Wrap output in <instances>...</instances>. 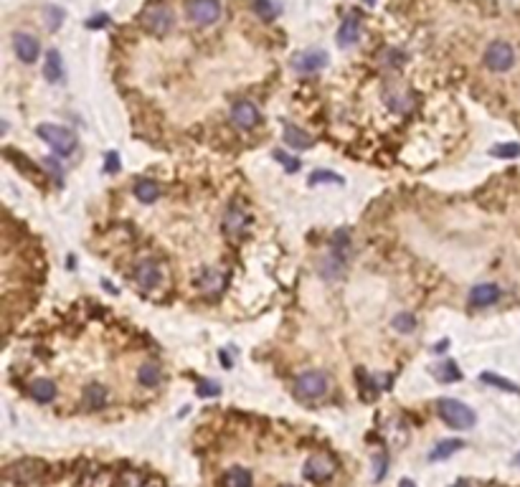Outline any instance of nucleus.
<instances>
[{
  "instance_id": "1",
  "label": "nucleus",
  "mask_w": 520,
  "mask_h": 487,
  "mask_svg": "<svg viewBox=\"0 0 520 487\" xmlns=\"http://www.w3.org/2000/svg\"><path fill=\"white\" fill-rule=\"evenodd\" d=\"M140 23H142V28L148 31V33H153V36H157V38L168 36L173 31L171 8L163 6V3H150V6L142 10Z\"/></svg>"
},
{
  "instance_id": "2",
  "label": "nucleus",
  "mask_w": 520,
  "mask_h": 487,
  "mask_svg": "<svg viewBox=\"0 0 520 487\" xmlns=\"http://www.w3.org/2000/svg\"><path fill=\"white\" fill-rule=\"evenodd\" d=\"M36 135L41 140L59 155H71L76 150V135L67 127H59V125H38L36 127Z\"/></svg>"
},
{
  "instance_id": "3",
  "label": "nucleus",
  "mask_w": 520,
  "mask_h": 487,
  "mask_svg": "<svg viewBox=\"0 0 520 487\" xmlns=\"http://www.w3.org/2000/svg\"><path fill=\"white\" fill-rule=\"evenodd\" d=\"M437 411H439V416H442V421H447V427H452V429H469V427H475V421H477L475 411L457 399H442L437 404Z\"/></svg>"
},
{
  "instance_id": "4",
  "label": "nucleus",
  "mask_w": 520,
  "mask_h": 487,
  "mask_svg": "<svg viewBox=\"0 0 520 487\" xmlns=\"http://www.w3.org/2000/svg\"><path fill=\"white\" fill-rule=\"evenodd\" d=\"M327 391H330V378H327L325 373H320V370L300 373L297 381H295V393H297V399H302V401L322 399Z\"/></svg>"
},
{
  "instance_id": "5",
  "label": "nucleus",
  "mask_w": 520,
  "mask_h": 487,
  "mask_svg": "<svg viewBox=\"0 0 520 487\" xmlns=\"http://www.w3.org/2000/svg\"><path fill=\"white\" fill-rule=\"evenodd\" d=\"M485 67L495 71V74H503V71H510L515 64V49L508 41H492L487 49H485Z\"/></svg>"
},
{
  "instance_id": "6",
  "label": "nucleus",
  "mask_w": 520,
  "mask_h": 487,
  "mask_svg": "<svg viewBox=\"0 0 520 487\" xmlns=\"http://www.w3.org/2000/svg\"><path fill=\"white\" fill-rule=\"evenodd\" d=\"M44 462H38V459H21V462L6 467V482L8 485L10 482L13 485H31L44 475Z\"/></svg>"
},
{
  "instance_id": "7",
  "label": "nucleus",
  "mask_w": 520,
  "mask_h": 487,
  "mask_svg": "<svg viewBox=\"0 0 520 487\" xmlns=\"http://www.w3.org/2000/svg\"><path fill=\"white\" fill-rule=\"evenodd\" d=\"M188 18L196 26L208 28L221 18V3L218 0H188Z\"/></svg>"
},
{
  "instance_id": "8",
  "label": "nucleus",
  "mask_w": 520,
  "mask_h": 487,
  "mask_svg": "<svg viewBox=\"0 0 520 487\" xmlns=\"http://www.w3.org/2000/svg\"><path fill=\"white\" fill-rule=\"evenodd\" d=\"M335 472V462L325 454H315L305 462L302 467V477L310 482H325L327 477H333Z\"/></svg>"
},
{
  "instance_id": "9",
  "label": "nucleus",
  "mask_w": 520,
  "mask_h": 487,
  "mask_svg": "<svg viewBox=\"0 0 520 487\" xmlns=\"http://www.w3.org/2000/svg\"><path fill=\"white\" fill-rule=\"evenodd\" d=\"M231 122H234L239 130H254V127L261 122L259 110H257L252 102L241 99V102H236L231 107Z\"/></svg>"
},
{
  "instance_id": "10",
  "label": "nucleus",
  "mask_w": 520,
  "mask_h": 487,
  "mask_svg": "<svg viewBox=\"0 0 520 487\" xmlns=\"http://www.w3.org/2000/svg\"><path fill=\"white\" fill-rule=\"evenodd\" d=\"M500 300V287L492 282H480L469 289V305L472 307H490Z\"/></svg>"
},
{
  "instance_id": "11",
  "label": "nucleus",
  "mask_w": 520,
  "mask_h": 487,
  "mask_svg": "<svg viewBox=\"0 0 520 487\" xmlns=\"http://www.w3.org/2000/svg\"><path fill=\"white\" fill-rule=\"evenodd\" d=\"M13 49H15V56L23 61V64H33L41 53V46L38 41L31 33H15L13 38Z\"/></svg>"
},
{
  "instance_id": "12",
  "label": "nucleus",
  "mask_w": 520,
  "mask_h": 487,
  "mask_svg": "<svg viewBox=\"0 0 520 487\" xmlns=\"http://www.w3.org/2000/svg\"><path fill=\"white\" fill-rule=\"evenodd\" d=\"M135 280L142 289H155L160 282H163V274H160V266L155 262H142L137 269H135Z\"/></svg>"
},
{
  "instance_id": "13",
  "label": "nucleus",
  "mask_w": 520,
  "mask_h": 487,
  "mask_svg": "<svg viewBox=\"0 0 520 487\" xmlns=\"http://www.w3.org/2000/svg\"><path fill=\"white\" fill-rule=\"evenodd\" d=\"M325 64H327V53L318 51V49H312V51H305L302 56H297V61H295V69H297V71H302V74H312V71L322 69Z\"/></svg>"
},
{
  "instance_id": "14",
  "label": "nucleus",
  "mask_w": 520,
  "mask_h": 487,
  "mask_svg": "<svg viewBox=\"0 0 520 487\" xmlns=\"http://www.w3.org/2000/svg\"><path fill=\"white\" fill-rule=\"evenodd\" d=\"M282 135H284V142L290 145V148H297V150H305V148H312V137L305 133V130H300L297 125H292V122H284L282 125Z\"/></svg>"
},
{
  "instance_id": "15",
  "label": "nucleus",
  "mask_w": 520,
  "mask_h": 487,
  "mask_svg": "<svg viewBox=\"0 0 520 487\" xmlns=\"http://www.w3.org/2000/svg\"><path fill=\"white\" fill-rule=\"evenodd\" d=\"M28 391H31V396H33V401H38V404H51V401L56 399V386H53V381H49V378L33 381Z\"/></svg>"
},
{
  "instance_id": "16",
  "label": "nucleus",
  "mask_w": 520,
  "mask_h": 487,
  "mask_svg": "<svg viewBox=\"0 0 520 487\" xmlns=\"http://www.w3.org/2000/svg\"><path fill=\"white\" fill-rule=\"evenodd\" d=\"M223 226H226V231L229 234H239V231H244L246 226V211L239 203H231L229 211H226V219H223Z\"/></svg>"
},
{
  "instance_id": "17",
  "label": "nucleus",
  "mask_w": 520,
  "mask_h": 487,
  "mask_svg": "<svg viewBox=\"0 0 520 487\" xmlns=\"http://www.w3.org/2000/svg\"><path fill=\"white\" fill-rule=\"evenodd\" d=\"M44 76H46V81H51V84H59V81L64 79V67H61L59 51H49V53H46Z\"/></svg>"
},
{
  "instance_id": "18",
  "label": "nucleus",
  "mask_w": 520,
  "mask_h": 487,
  "mask_svg": "<svg viewBox=\"0 0 520 487\" xmlns=\"http://www.w3.org/2000/svg\"><path fill=\"white\" fill-rule=\"evenodd\" d=\"M135 198L140 203H155L160 198V185L155 180H137L135 185Z\"/></svg>"
},
{
  "instance_id": "19",
  "label": "nucleus",
  "mask_w": 520,
  "mask_h": 487,
  "mask_svg": "<svg viewBox=\"0 0 520 487\" xmlns=\"http://www.w3.org/2000/svg\"><path fill=\"white\" fill-rule=\"evenodd\" d=\"M358 38H361V23H358V18H345L340 31H338V41H340V46H353Z\"/></svg>"
},
{
  "instance_id": "20",
  "label": "nucleus",
  "mask_w": 520,
  "mask_h": 487,
  "mask_svg": "<svg viewBox=\"0 0 520 487\" xmlns=\"http://www.w3.org/2000/svg\"><path fill=\"white\" fill-rule=\"evenodd\" d=\"M160 378H163V370H160L157 363H142L140 370H137V381L142 386H148V388H155L160 384Z\"/></svg>"
},
{
  "instance_id": "21",
  "label": "nucleus",
  "mask_w": 520,
  "mask_h": 487,
  "mask_svg": "<svg viewBox=\"0 0 520 487\" xmlns=\"http://www.w3.org/2000/svg\"><path fill=\"white\" fill-rule=\"evenodd\" d=\"M223 487H252V472L244 467H231L223 475Z\"/></svg>"
},
{
  "instance_id": "22",
  "label": "nucleus",
  "mask_w": 520,
  "mask_h": 487,
  "mask_svg": "<svg viewBox=\"0 0 520 487\" xmlns=\"http://www.w3.org/2000/svg\"><path fill=\"white\" fill-rule=\"evenodd\" d=\"M465 444L460 442V439H447V442L437 444L434 450L429 452V459L431 462H439V459H447L449 454H454V452H460Z\"/></svg>"
},
{
  "instance_id": "23",
  "label": "nucleus",
  "mask_w": 520,
  "mask_h": 487,
  "mask_svg": "<svg viewBox=\"0 0 520 487\" xmlns=\"http://www.w3.org/2000/svg\"><path fill=\"white\" fill-rule=\"evenodd\" d=\"M84 401H87L89 409H99V406H104V401H107V388L99 384L87 386V388H84Z\"/></svg>"
},
{
  "instance_id": "24",
  "label": "nucleus",
  "mask_w": 520,
  "mask_h": 487,
  "mask_svg": "<svg viewBox=\"0 0 520 487\" xmlns=\"http://www.w3.org/2000/svg\"><path fill=\"white\" fill-rule=\"evenodd\" d=\"M480 381H483V384H492L495 388H500V391L520 393V388L513 384V381H508V378H500V376H495V373H483V376H480Z\"/></svg>"
},
{
  "instance_id": "25",
  "label": "nucleus",
  "mask_w": 520,
  "mask_h": 487,
  "mask_svg": "<svg viewBox=\"0 0 520 487\" xmlns=\"http://www.w3.org/2000/svg\"><path fill=\"white\" fill-rule=\"evenodd\" d=\"M254 13L259 15V18H264V21H272L279 10H277V6L272 0H254Z\"/></svg>"
},
{
  "instance_id": "26",
  "label": "nucleus",
  "mask_w": 520,
  "mask_h": 487,
  "mask_svg": "<svg viewBox=\"0 0 520 487\" xmlns=\"http://www.w3.org/2000/svg\"><path fill=\"white\" fill-rule=\"evenodd\" d=\"M223 284V277L218 272H206V277L201 280V289L203 292H208V295H214V292H218Z\"/></svg>"
},
{
  "instance_id": "27",
  "label": "nucleus",
  "mask_w": 520,
  "mask_h": 487,
  "mask_svg": "<svg viewBox=\"0 0 520 487\" xmlns=\"http://www.w3.org/2000/svg\"><path fill=\"white\" fill-rule=\"evenodd\" d=\"M391 325H394V330H399V332H414L416 330V320H414V315H409V312L396 315Z\"/></svg>"
},
{
  "instance_id": "28",
  "label": "nucleus",
  "mask_w": 520,
  "mask_h": 487,
  "mask_svg": "<svg viewBox=\"0 0 520 487\" xmlns=\"http://www.w3.org/2000/svg\"><path fill=\"white\" fill-rule=\"evenodd\" d=\"M381 59H383V67L396 69V67H401L404 61H406V56H404L399 49H386V51L381 53Z\"/></svg>"
},
{
  "instance_id": "29",
  "label": "nucleus",
  "mask_w": 520,
  "mask_h": 487,
  "mask_svg": "<svg viewBox=\"0 0 520 487\" xmlns=\"http://www.w3.org/2000/svg\"><path fill=\"white\" fill-rule=\"evenodd\" d=\"M320 180H330V183H335V185L345 183L340 176H335V173H330V170H315V173L310 176V183L315 185V183H320Z\"/></svg>"
},
{
  "instance_id": "30",
  "label": "nucleus",
  "mask_w": 520,
  "mask_h": 487,
  "mask_svg": "<svg viewBox=\"0 0 520 487\" xmlns=\"http://www.w3.org/2000/svg\"><path fill=\"white\" fill-rule=\"evenodd\" d=\"M437 378L439 381H457V378H460V370H457L454 363H444L442 368H437Z\"/></svg>"
},
{
  "instance_id": "31",
  "label": "nucleus",
  "mask_w": 520,
  "mask_h": 487,
  "mask_svg": "<svg viewBox=\"0 0 520 487\" xmlns=\"http://www.w3.org/2000/svg\"><path fill=\"white\" fill-rule=\"evenodd\" d=\"M114 487H142V480L137 472H125L122 477L117 480V485Z\"/></svg>"
},
{
  "instance_id": "32",
  "label": "nucleus",
  "mask_w": 520,
  "mask_h": 487,
  "mask_svg": "<svg viewBox=\"0 0 520 487\" xmlns=\"http://www.w3.org/2000/svg\"><path fill=\"white\" fill-rule=\"evenodd\" d=\"M492 155H498V157H518L520 155V145H500V148H492Z\"/></svg>"
},
{
  "instance_id": "33",
  "label": "nucleus",
  "mask_w": 520,
  "mask_h": 487,
  "mask_svg": "<svg viewBox=\"0 0 520 487\" xmlns=\"http://www.w3.org/2000/svg\"><path fill=\"white\" fill-rule=\"evenodd\" d=\"M275 157H277V160H279V162H282V165H284V168H287V170H290V173H295V170H300V160H297V157L284 155L282 150H277V153H275Z\"/></svg>"
},
{
  "instance_id": "34",
  "label": "nucleus",
  "mask_w": 520,
  "mask_h": 487,
  "mask_svg": "<svg viewBox=\"0 0 520 487\" xmlns=\"http://www.w3.org/2000/svg\"><path fill=\"white\" fill-rule=\"evenodd\" d=\"M41 162H44V168H46V170H51V176L56 178L59 183L64 180V173H61V168L56 165V160H53V157H46V160H41Z\"/></svg>"
},
{
  "instance_id": "35",
  "label": "nucleus",
  "mask_w": 520,
  "mask_h": 487,
  "mask_svg": "<svg viewBox=\"0 0 520 487\" xmlns=\"http://www.w3.org/2000/svg\"><path fill=\"white\" fill-rule=\"evenodd\" d=\"M198 393H201V396H216L218 388H216V384H203L201 388H198Z\"/></svg>"
},
{
  "instance_id": "36",
  "label": "nucleus",
  "mask_w": 520,
  "mask_h": 487,
  "mask_svg": "<svg viewBox=\"0 0 520 487\" xmlns=\"http://www.w3.org/2000/svg\"><path fill=\"white\" fill-rule=\"evenodd\" d=\"M107 170H110V173H114V170H117V155H114V153H110V155H107Z\"/></svg>"
},
{
  "instance_id": "37",
  "label": "nucleus",
  "mask_w": 520,
  "mask_h": 487,
  "mask_svg": "<svg viewBox=\"0 0 520 487\" xmlns=\"http://www.w3.org/2000/svg\"><path fill=\"white\" fill-rule=\"evenodd\" d=\"M104 23H107V15H102V18H94L89 26H92V28H97V26H104Z\"/></svg>"
},
{
  "instance_id": "38",
  "label": "nucleus",
  "mask_w": 520,
  "mask_h": 487,
  "mask_svg": "<svg viewBox=\"0 0 520 487\" xmlns=\"http://www.w3.org/2000/svg\"><path fill=\"white\" fill-rule=\"evenodd\" d=\"M401 487H414V482H411V480H404Z\"/></svg>"
},
{
  "instance_id": "39",
  "label": "nucleus",
  "mask_w": 520,
  "mask_h": 487,
  "mask_svg": "<svg viewBox=\"0 0 520 487\" xmlns=\"http://www.w3.org/2000/svg\"><path fill=\"white\" fill-rule=\"evenodd\" d=\"M515 465H518V467H520V454H518V457H515Z\"/></svg>"
},
{
  "instance_id": "40",
  "label": "nucleus",
  "mask_w": 520,
  "mask_h": 487,
  "mask_svg": "<svg viewBox=\"0 0 520 487\" xmlns=\"http://www.w3.org/2000/svg\"><path fill=\"white\" fill-rule=\"evenodd\" d=\"M452 487H467V485H462V482H460V485H452Z\"/></svg>"
},
{
  "instance_id": "41",
  "label": "nucleus",
  "mask_w": 520,
  "mask_h": 487,
  "mask_svg": "<svg viewBox=\"0 0 520 487\" xmlns=\"http://www.w3.org/2000/svg\"><path fill=\"white\" fill-rule=\"evenodd\" d=\"M282 487H295V485H282Z\"/></svg>"
}]
</instances>
